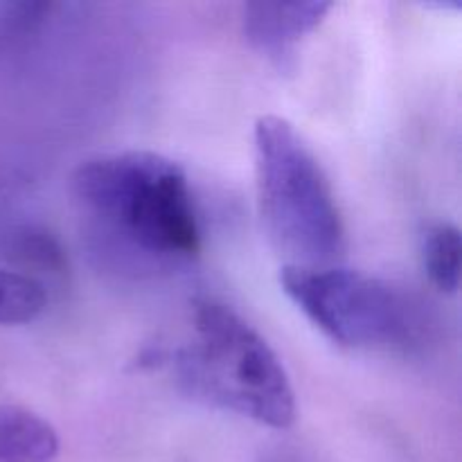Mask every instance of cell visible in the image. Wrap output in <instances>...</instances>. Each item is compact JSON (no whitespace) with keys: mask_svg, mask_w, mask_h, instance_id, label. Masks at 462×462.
<instances>
[{"mask_svg":"<svg viewBox=\"0 0 462 462\" xmlns=\"http://www.w3.org/2000/svg\"><path fill=\"white\" fill-rule=\"evenodd\" d=\"M72 194L111 251L144 266H176L201 253V221L183 167L156 152H116L81 162Z\"/></svg>","mask_w":462,"mask_h":462,"instance_id":"1","label":"cell"},{"mask_svg":"<svg viewBox=\"0 0 462 462\" xmlns=\"http://www.w3.org/2000/svg\"><path fill=\"white\" fill-rule=\"evenodd\" d=\"M170 364L180 386L206 404L269 429H289L296 420V393L280 356L224 302H197L192 337Z\"/></svg>","mask_w":462,"mask_h":462,"instance_id":"2","label":"cell"},{"mask_svg":"<svg viewBox=\"0 0 462 462\" xmlns=\"http://www.w3.org/2000/svg\"><path fill=\"white\" fill-rule=\"evenodd\" d=\"M260 215L287 266H338L347 248L346 224L319 158L296 126L262 116L253 131Z\"/></svg>","mask_w":462,"mask_h":462,"instance_id":"3","label":"cell"},{"mask_svg":"<svg viewBox=\"0 0 462 462\" xmlns=\"http://www.w3.org/2000/svg\"><path fill=\"white\" fill-rule=\"evenodd\" d=\"M280 287L311 325L350 350H413L422 343V305L395 284L341 266L284 264Z\"/></svg>","mask_w":462,"mask_h":462,"instance_id":"4","label":"cell"},{"mask_svg":"<svg viewBox=\"0 0 462 462\" xmlns=\"http://www.w3.org/2000/svg\"><path fill=\"white\" fill-rule=\"evenodd\" d=\"M332 7V3L320 0L246 3L242 9L244 36L262 57L287 70L296 61L298 45L325 21Z\"/></svg>","mask_w":462,"mask_h":462,"instance_id":"5","label":"cell"},{"mask_svg":"<svg viewBox=\"0 0 462 462\" xmlns=\"http://www.w3.org/2000/svg\"><path fill=\"white\" fill-rule=\"evenodd\" d=\"M59 436L34 411L16 404L0 406V462H52Z\"/></svg>","mask_w":462,"mask_h":462,"instance_id":"6","label":"cell"},{"mask_svg":"<svg viewBox=\"0 0 462 462\" xmlns=\"http://www.w3.org/2000/svg\"><path fill=\"white\" fill-rule=\"evenodd\" d=\"M420 255L433 287L445 293L458 291L462 269V237L458 226L449 221L429 226L422 235Z\"/></svg>","mask_w":462,"mask_h":462,"instance_id":"7","label":"cell"},{"mask_svg":"<svg viewBox=\"0 0 462 462\" xmlns=\"http://www.w3.org/2000/svg\"><path fill=\"white\" fill-rule=\"evenodd\" d=\"M48 305L43 284L32 275L0 269V325H25Z\"/></svg>","mask_w":462,"mask_h":462,"instance_id":"8","label":"cell"},{"mask_svg":"<svg viewBox=\"0 0 462 462\" xmlns=\"http://www.w3.org/2000/svg\"><path fill=\"white\" fill-rule=\"evenodd\" d=\"M269 462H293V460H269Z\"/></svg>","mask_w":462,"mask_h":462,"instance_id":"9","label":"cell"}]
</instances>
